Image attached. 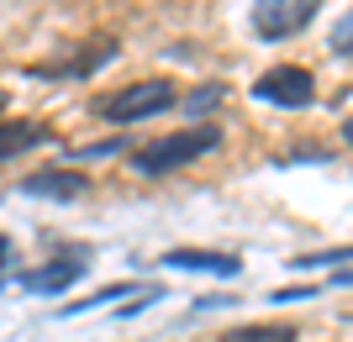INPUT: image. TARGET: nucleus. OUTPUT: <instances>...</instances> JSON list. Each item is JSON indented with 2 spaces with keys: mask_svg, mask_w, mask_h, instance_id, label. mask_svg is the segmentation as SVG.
<instances>
[{
  "mask_svg": "<svg viewBox=\"0 0 353 342\" xmlns=\"http://www.w3.org/2000/svg\"><path fill=\"white\" fill-rule=\"evenodd\" d=\"M221 142V127H185V132H169V137H153V142H143V148L132 153V174L143 179H163V174H174V169L195 164L201 153H211Z\"/></svg>",
  "mask_w": 353,
  "mask_h": 342,
  "instance_id": "nucleus-1",
  "label": "nucleus"
},
{
  "mask_svg": "<svg viewBox=\"0 0 353 342\" xmlns=\"http://www.w3.org/2000/svg\"><path fill=\"white\" fill-rule=\"evenodd\" d=\"M248 95L264 105H280V111H306V105H316V79L301 63H274V69H264L253 79Z\"/></svg>",
  "mask_w": 353,
  "mask_h": 342,
  "instance_id": "nucleus-2",
  "label": "nucleus"
},
{
  "mask_svg": "<svg viewBox=\"0 0 353 342\" xmlns=\"http://www.w3.org/2000/svg\"><path fill=\"white\" fill-rule=\"evenodd\" d=\"M169 105H179L174 85H169V79H143V85H132V89H121V95H111L101 111H105V121H117V127H132V121L163 116Z\"/></svg>",
  "mask_w": 353,
  "mask_h": 342,
  "instance_id": "nucleus-3",
  "label": "nucleus"
},
{
  "mask_svg": "<svg viewBox=\"0 0 353 342\" xmlns=\"http://www.w3.org/2000/svg\"><path fill=\"white\" fill-rule=\"evenodd\" d=\"M316 6H322V0H259V6H253V32H259L264 43H285V37L311 27Z\"/></svg>",
  "mask_w": 353,
  "mask_h": 342,
  "instance_id": "nucleus-4",
  "label": "nucleus"
},
{
  "mask_svg": "<svg viewBox=\"0 0 353 342\" xmlns=\"http://www.w3.org/2000/svg\"><path fill=\"white\" fill-rule=\"evenodd\" d=\"M90 258L85 253H69V258H53V264H37L21 274V290H32V295H63L74 279H85Z\"/></svg>",
  "mask_w": 353,
  "mask_h": 342,
  "instance_id": "nucleus-5",
  "label": "nucleus"
},
{
  "mask_svg": "<svg viewBox=\"0 0 353 342\" xmlns=\"http://www.w3.org/2000/svg\"><path fill=\"white\" fill-rule=\"evenodd\" d=\"M111 58H117V43H95L90 53H69V58H59V63H32L27 74L32 79H85V74H95V69H105Z\"/></svg>",
  "mask_w": 353,
  "mask_h": 342,
  "instance_id": "nucleus-6",
  "label": "nucleus"
},
{
  "mask_svg": "<svg viewBox=\"0 0 353 342\" xmlns=\"http://www.w3.org/2000/svg\"><path fill=\"white\" fill-rule=\"evenodd\" d=\"M90 190L85 174H74V169H37V174L21 179V195H37V200H79Z\"/></svg>",
  "mask_w": 353,
  "mask_h": 342,
  "instance_id": "nucleus-7",
  "label": "nucleus"
},
{
  "mask_svg": "<svg viewBox=\"0 0 353 342\" xmlns=\"http://www.w3.org/2000/svg\"><path fill=\"white\" fill-rule=\"evenodd\" d=\"M159 264L163 268H190V274H216V279H237L243 274V264L232 253H206V248H169Z\"/></svg>",
  "mask_w": 353,
  "mask_h": 342,
  "instance_id": "nucleus-8",
  "label": "nucleus"
},
{
  "mask_svg": "<svg viewBox=\"0 0 353 342\" xmlns=\"http://www.w3.org/2000/svg\"><path fill=\"white\" fill-rule=\"evenodd\" d=\"M148 284L137 279H121V284H105V290H95L90 300H69V306H59V321H74V316H85V311H101L105 300H127V295H143Z\"/></svg>",
  "mask_w": 353,
  "mask_h": 342,
  "instance_id": "nucleus-9",
  "label": "nucleus"
},
{
  "mask_svg": "<svg viewBox=\"0 0 353 342\" xmlns=\"http://www.w3.org/2000/svg\"><path fill=\"white\" fill-rule=\"evenodd\" d=\"M37 142H48V132L37 121H0V158H16V153L37 148Z\"/></svg>",
  "mask_w": 353,
  "mask_h": 342,
  "instance_id": "nucleus-10",
  "label": "nucleus"
},
{
  "mask_svg": "<svg viewBox=\"0 0 353 342\" xmlns=\"http://www.w3.org/2000/svg\"><path fill=\"white\" fill-rule=\"evenodd\" d=\"M221 342H295L290 321H248V327L221 332Z\"/></svg>",
  "mask_w": 353,
  "mask_h": 342,
  "instance_id": "nucleus-11",
  "label": "nucleus"
},
{
  "mask_svg": "<svg viewBox=\"0 0 353 342\" xmlns=\"http://www.w3.org/2000/svg\"><path fill=\"white\" fill-rule=\"evenodd\" d=\"M353 258V248H332V253H306V258H290V268H343Z\"/></svg>",
  "mask_w": 353,
  "mask_h": 342,
  "instance_id": "nucleus-12",
  "label": "nucleus"
},
{
  "mask_svg": "<svg viewBox=\"0 0 353 342\" xmlns=\"http://www.w3.org/2000/svg\"><path fill=\"white\" fill-rule=\"evenodd\" d=\"M127 148V137H105V142H90V148H74V158H79V164H90V158H111V153H121Z\"/></svg>",
  "mask_w": 353,
  "mask_h": 342,
  "instance_id": "nucleus-13",
  "label": "nucleus"
},
{
  "mask_svg": "<svg viewBox=\"0 0 353 342\" xmlns=\"http://www.w3.org/2000/svg\"><path fill=\"white\" fill-rule=\"evenodd\" d=\"M216 100H221V85H201V89H195V95H190L185 105H190V111H211Z\"/></svg>",
  "mask_w": 353,
  "mask_h": 342,
  "instance_id": "nucleus-14",
  "label": "nucleus"
},
{
  "mask_svg": "<svg viewBox=\"0 0 353 342\" xmlns=\"http://www.w3.org/2000/svg\"><path fill=\"white\" fill-rule=\"evenodd\" d=\"M311 295H316V290H306V284H301V290H274L269 306H295V300H311Z\"/></svg>",
  "mask_w": 353,
  "mask_h": 342,
  "instance_id": "nucleus-15",
  "label": "nucleus"
},
{
  "mask_svg": "<svg viewBox=\"0 0 353 342\" xmlns=\"http://www.w3.org/2000/svg\"><path fill=\"white\" fill-rule=\"evenodd\" d=\"M332 284H338V290H348V284H353V268H338V274L327 279V290H332Z\"/></svg>",
  "mask_w": 353,
  "mask_h": 342,
  "instance_id": "nucleus-16",
  "label": "nucleus"
},
{
  "mask_svg": "<svg viewBox=\"0 0 353 342\" xmlns=\"http://www.w3.org/2000/svg\"><path fill=\"white\" fill-rule=\"evenodd\" d=\"M343 142H348V148H353V116L343 121Z\"/></svg>",
  "mask_w": 353,
  "mask_h": 342,
  "instance_id": "nucleus-17",
  "label": "nucleus"
},
{
  "mask_svg": "<svg viewBox=\"0 0 353 342\" xmlns=\"http://www.w3.org/2000/svg\"><path fill=\"white\" fill-rule=\"evenodd\" d=\"M6 258H11V242H6V237H0V264H6Z\"/></svg>",
  "mask_w": 353,
  "mask_h": 342,
  "instance_id": "nucleus-18",
  "label": "nucleus"
},
{
  "mask_svg": "<svg viewBox=\"0 0 353 342\" xmlns=\"http://www.w3.org/2000/svg\"><path fill=\"white\" fill-rule=\"evenodd\" d=\"M0 111H6V89H0Z\"/></svg>",
  "mask_w": 353,
  "mask_h": 342,
  "instance_id": "nucleus-19",
  "label": "nucleus"
}]
</instances>
